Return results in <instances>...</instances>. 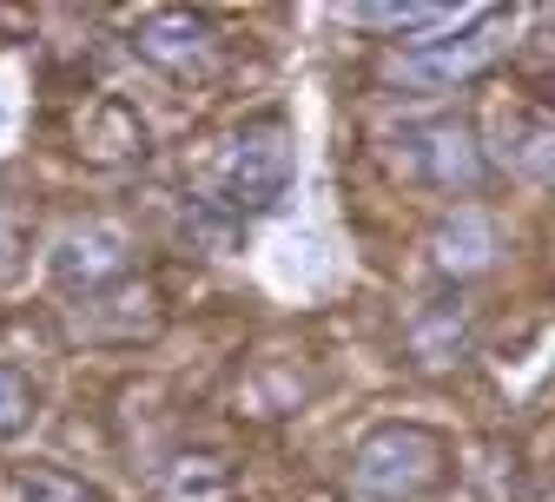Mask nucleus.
<instances>
[{"instance_id": "1", "label": "nucleus", "mask_w": 555, "mask_h": 502, "mask_svg": "<svg viewBox=\"0 0 555 502\" xmlns=\"http://www.w3.org/2000/svg\"><path fill=\"white\" fill-rule=\"evenodd\" d=\"M292 179H298V139L285 119H245L238 132H225V146L212 153V172H205L212 205L238 211V219L271 211L292 192Z\"/></svg>"}, {"instance_id": "2", "label": "nucleus", "mask_w": 555, "mask_h": 502, "mask_svg": "<svg viewBox=\"0 0 555 502\" xmlns=\"http://www.w3.org/2000/svg\"><path fill=\"white\" fill-rule=\"evenodd\" d=\"M443 476H450V450L424 423H377L371 437H358L351 469H344L351 495H364V502H416Z\"/></svg>"}, {"instance_id": "3", "label": "nucleus", "mask_w": 555, "mask_h": 502, "mask_svg": "<svg viewBox=\"0 0 555 502\" xmlns=\"http://www.w3.org/2000/svg\"><path fill=\"white\" fill-rule=\"evenodd\" d=\"M390 166L410 185L430 192H476L482 185V146L463 119H410L390 132Z\"/></svg>"}, {"instance_id": "4", "label": "nucleus", "mask_w": 555, "mask_h": 502, "mask_svg": "<svg viewBox=\"0 0 555 502\" xmlns=\"http://www.w3.org/2000/svg\"><path fill=\"white\" fill-rule=\"evenodd\" d=\"M509 27H516L509 14H476V21H469L463 34H450V40H424V47L397 53L390 80H397V87H416V93H450V87L476 80L482 66L509 47Z\"/></svg>"}, {"instance_id": "5", "label": "nucleus", "mask_w": 555, "mask_h": 502, "mask_svg": "<svg viewBox=\"0 0 555 502\" xmlns=\"http://www.w3.org/2000/svg\"><path fill=\"white\" fill-rule=\"evenodd\" d=\"M47 271H53L60 292L93 298V292H106V284H119V278L132 271V239H126V226H113V219H87V226H74V232L53 239Z\"/></svg>"}, {"instance_id": "6", "label": "nucleus", "mask_w": 555, "mask_h": 502, "mask_svg": "<svg viewBox=\"0 0 555 502\" xmlns=\"http://www.w3.org/2000/svg\"><path fill=\"white\" fill-rule=\"evenodd\" d=\"M139 60H153L159 74L172 80H198V74H212L219 66V34L205 14H146L132 34Z\"/></svg>"}, {"instance_id": "7", "label": "nucleus", "mask_w": 555, "mask_h": 502, "mask_svg": "<svg viewBox=\"0 0 555 502\" xmlns=\"http://www.w3.org/2000/svg\"><path fill=\"white\" fill-rule=\"evenodd\" d=\"M496 153L509 172L555 185V113L548 106H503L496 113Z\"/></svg>"}, {"instance_id": "8", "label": "nucleus", "mask_w": 555, "mask_h": 502, "mask_svg": "<svg viewBox=\"0 0 555 502\" xmlns=\"http://www.w3.org/2000/svg\"><path fill=\"white\" fill-rule=\"evenodd\" d=\"M430 258H437V271H450V278L490 271V258H496V226L482 219L476 205H463V211H450V219L430 232Z\"/></svg>"}, {"instance_id": "9", "label": "nucleus", "mask_w": 555, "mask_h": 502, "mask_svg": "<svg viewBox=\"0 0 555 502\" xmlns=\"http://www.w3.org/2000/svg\"><path fill=\"white\" fill-rule=\"evenodd\" d=\"M463 350H469V311L437 298L410 318V357L424 371H443V364H463Z\"/></svg>"}, {"instance_id": "10", "label": "nucleus", "mask_w": 555, "mask_h": 502, "mask_svg": "<svg viewBox=\"0 0 555 502\" xmlns=\"http://www.w3.org/2000/svg\"><path fill=\"white\" fill-rule=\"evenodd\" d=\"M139 146H146V126H139V113L126 100H100L80 126V153H93V159H126Z\"/></svg>"}, {"instance_id": "11", "label": "nucleus", "mask_w": 555, "mask_h": 502, "mask_svg": "<svg viewBox=\"0 0 555 502\" xmlns=\"http://www.w3.org/2000/svg\"><path fill=\"white\" fill-rule=\"evenodd\" d=\"M159 502H232V469L219 456H172L159 476Z\"/></svg>"}, {"instance_id": "12", "label": "nucleus", "mask_w": 555, "mask_h": 502, "mask_svg": "<svg viewBox=\"0 0 555 502\" xmlns=\"http://www.w3.org/2000/svg\"><path fill=\"white\" fill-rule=\"evenodd\" d=\"M344 21L377 34H437V27H456V8H344Z\"/></svg>"}, {"instance_id": "13", "label": "nucleus", "mask_w": 555, "mask_h": 502, "mask_svg": "<svg viewBox=\"0 0 555 502\" xmlns=\"http://www.w3.org/2000/svg\"><path fill=\"white\" fill-rule=\"evenodd\" d=\"M14 495H21V502H100L87 482L60 476V469H21V476H14Z\"/></svg>"}, {"instance_id": "14", "label": "nucleus", "mask_w": 555, "mask_h": 502, "mask_svg": "<svg viewBox=\"0 0 555 502\" xmlns=\"http://www.w3.org/2000/svg\"><path fill=\"white\" fill-rule=\"evenodd\" d=\"M27 416H34V384H27L14 364H0V443L21 437Z\"/></svg>"}, {"instance_id": "15", "label": "nucleus", "mask_w": 555, "mask_h": 502, "mask_svg": "<svg viewBox=\"0 0 555 502\" xmlns=\"http://www.w3.org/2000/svg\"><path fill=\"white\" fill-rule=\"evenodd\" d=\"M8 258H14V239H8V226H0V271H8Z\"/></svg>"}, {"instance_id": "16", "label": "nucleus", "mask_w": 555, "mask_h": 502, "mask_svg": "<svg viewBox=\"0 0 555 502\" xmlns=\"http://www.w3.org/2000/svg\"><path fill=\"white\" fill-rule=\"evenodd\" d=\"M0 132H8V106H0Z\"/></svg>"}]
</instances>
